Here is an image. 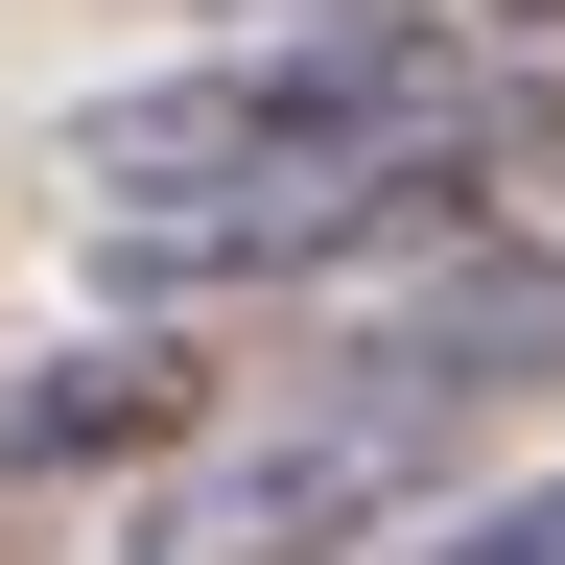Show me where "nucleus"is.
Listing matches in <instances>:
<instances>
[{
    "mask_svg": "<svg viewBox=\"0 0 565 565\" xmlns=\"http://www.w3.org/2000/svg\"><path fill=\"white\" fill-rule=\"evenodd\" d=\"M494 189H565V95H542L494 24H401V0H330V24H282V47L141 71V95L71 118L95 282H141V307L471 236Z\"/></svg>",
    "mask_w": 565,
    "mask_h": 565,
    "instance_id": "f257e3e1",
    "label": "nucleus"
},
{
    "mask_svg": "<svg viewBox=\"0 0 565 565\" xmlns=\"http://www.w3.org/2000/svg\"><path fill=\"white\" fill-rule=\"evenodd\" d=\"M448 471H471V424L330 353V377H282L259 424H212V448H166V494L118 519V565H353L377 519H424Z\"/></svg>",
    "mask_w": 565,
    "mask_h": 565,
    "instance_id": "f03ea898",
    "label": "nucleus"
},
{
    "mask_svg": "<svg viewBox=\"0 0 565 565\" xmlns=\"http://www.w3.org/2000/svg\"><path fill=\"white\" fill-rule=\"evenodd\" d=\"M353 377H401V401H448L471 448L519 401H565V236H471L448 282H401L377 330H353Z\"/></svg>",
    "mask_w": 565,
    "mask_h": 565,
    "instance_id": "7ed1b4c3",
    "label": "nucleus"
},
{
    "mask_svg": "<svg viewBox=\"0 0 565 565\" xmlns=\"http://www.w3.org/2000/svg\"><path fill=\"white\" fill-rule=\"evenodd\" d=\"M24 448H189V353H71V377H24Z\"/></svg>",
    "mask_w": 565,
    "mask_h": 565,
    "instance_id": "20e7f679",
    "label": "nucleus"
},
{
    "mask_svg": "<svg viewBox=\"0 0 565 565\" xmlns=\"http://www.w3.org/2000/svg\"><path fill=\"white\" fill-rule=\"evenodd\" d=\"M448 565H565V471H542V494H494V519H448Z\"/></svg>",
    "mask_w": 565,
    "mask_h": 565,
    "instance_id": "39448f33",
    "label": "nucleus"
},
{
    "mask_svg": "<svg viewBox=\"0 0 565 565\" xmlns=\"http://www.w3.org/2000/svg\"><path fill=\"white\" fill-rule=\"evenodd\" d=\"M471 24H494V47H565V0H471Z\"/></svg>",
    "mask_w": 565,
    "mask_h": 565,
    "instance_id": "423d86ee",
    "label": "nucleus"
}]
</instances>
